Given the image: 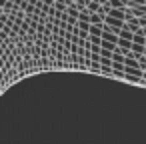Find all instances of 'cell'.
Returning a JSON list of instances; mask_svg holds the SVG:
<instances>
[{"label": "cell", "instance_id": "3957f363", "mask_svg": "<svg viewBox=\"0 0 146 144\" xmlns=\"http://www.w3.org/2000/svg\"><path fill=\"white\" fill-rule=\"evenodd\" d=\"M124 80H128V82H132V84H142V78H138V76H128V74H126Z\"/></svg>", "mask_w": 146, "mask_h": 144}, {"label": "cell", "instance_id": "277c9868", "mask_svg": "<svg viewBox=\"0 0 146 144\" xmlns=\"http://www.w3.org/2000/svg\"><path fill=\"white\" fill-rule=\"evenodd\" d=\"M144 56H146V52H144Z\"/></svg>", "mask_w": 146, "mask_h": 144}, {"label": "cell", "instance_id": "6da1fadb", "mask_svg": "<svg viewBox=\"0 0 146 144\" xmlns=\"http://www.w3.org/2000/svg\"><path fill=\"white\" fill-rule=\"evenodd\" d=\"M134 36H136V34H134L132 30H128L126 26L120 30V38H124V40H132V42H134Z\"/></svg>", "mask_w": 146, "mask_h": 144}, {"label": "cell", "instance_id": "7a4b0ae2", "mask_svg": "<svg viewBox=\"0 0 146 144\" xmlns=\"http://www.w3.org/2000/svg\"><path fill=\"white\" fill-rule=\"evenodd\" d=\"M88 70H90V72H94V74H100V72H102V64H98V62H90Z\"/></svg>", "mask_w": 146, "mask_h": 144}]
</instances>
